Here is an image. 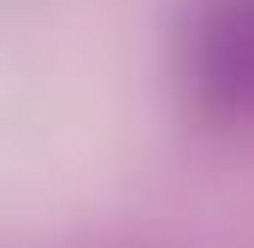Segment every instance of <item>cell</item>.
Returning a JSON list of instances; mask_svg holds the SVG:
<instances>
[{"mask_svg": "<svg viewBox=\"0 0 254 248\" xmlns=\"http://www.w3.org/2000/svg\"><path fill=\"white\" fill-rule=\"evenodd\" d=\"M190 95L225 124H254V0H213L190 36Z\"/></svg>", "mask_w": 254, "mask_h": 248, "instance_id": "6da1fadb", "label": "cell"}]
</instances>
